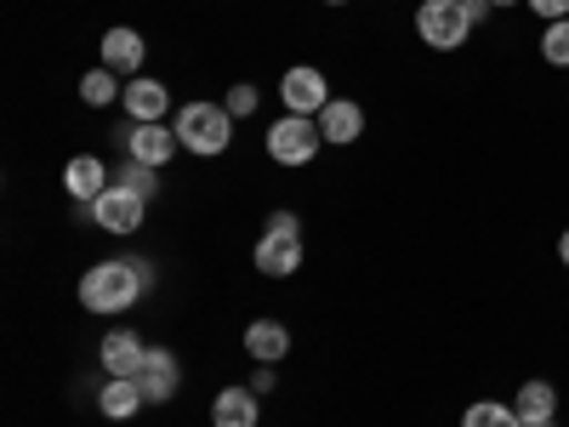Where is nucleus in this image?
<instances>
[{
	"mask_svg": "<svg viewBox=\"0 0 569 427\" xmlns=\"http://www.w3.org/2000/svg\"><path fill=\"white\" fill-rule=\"evenodd\" d=\"M149 285H142V274H137V262L126 257H109V262H91L86 274H80V308L86 314H126Z\"/></svg>",
	"mask_w": 569,
	"mask_h": 427,
	"instance_id": "1",
	"label": "nucleus"
},
{
	"mask_svg": "<svg viewBox=\"0 0 569 427\" xmlns=\"http://www.w3.org/2000/svg\"><path fill=\"white\" fill-rule=\"evenodd\" d=\"M177 142L188 155H222L228 142H233V115L222 103H182L177 109Z\"/></svg>",
	"mask_w": 569,
	"mask_h": 427,
	"instance_id": "2",
	"label": "nucleus"
},
{
	"mask_svg": "<svg viewBox=\"0 0 569 427\" xmlns=\"http://www.w3.org/2000/svg\"><path fill=\"white\" fill-rule=\"evenodd\" d=\"M416 34H421V46H433V52H461L467 34H479V29L467 23L461 0H421L416 7Z\"/></svg>",
	"mask_w": 569,
	"mask_h": 427,
	"instance_id": "3",
	"label": "nucleus"
},
{
	"mask_svg": "<svg viewBox=\"0 0 569 427\" xmlns=\"http://www.w3.org/2000/svg\"><path fill=\"white\" fill-rule=\"evenodd\" d=\"M319 149H325V137H319V120L308 115H284L279 126H268V155L279 166H308Z\"/></svg>",
	"mask_w": 569,
	"mask_h": 427,
	"instance_id": "4",
	"label": "nucleus"
},
{
	"mask_svg": "<svg viewBox=\"0 0 569 427\" xmlns=\"http://www.w3.org/2000/svg\"><path fill=\"white\" fill-rule=\"evenodd\" d=\"M279 98H284V109H291V115L319 120V115H325V103H330V80H325L313 63H297V69H284Z\"/></svg>",
	"mask_w": 569,
	"mask_h": 427,
	"instance_id": "5",
	"label": "nucleus"
},
{
	"mask_svg": "<svg viewBox=\"0 0 569 427\" xmlns=\"http://www.w3.org/2000/svg\"><path fill=\"white\" fill-rule=\"evenodd\" d=\"M86 211H91V222L109 228V234H137V228H142V211H149V200L131 195V188H120V182H109V195H103L98 206H86Z\"/></svg>",
	"mask_w": 569,
	"mask_h": 427,
	"instance_id": "6",
	"label": "nucleus"
},
{
	"mask_svg": "<svg viewBox=\"0 0 569 427\" xmlns=\"http://www.w3.org/2000/svg\"><path fill=\"white\" fill-rule=\"evenodd\" d=\"M137 388H142V399H149V405H171L177 388H182L177 354L171 348H149V359H142V370H137Z\"/></svg>",
	"mask_w": 569,
	"mask_h": 427,
	"instance_id": "7",
	"label": "nucleus"
},
{
	"mask_svg": "<svg viewBox=\"0 0 569 427\" xmlns=\"http://www.w3.org/2000/svg\"><path fill=\"white\" fill-rule=\"evenodd\" d=\"M120 142H126V155L131 160H142V166H171V149H182L177 142V126H131V131H120Z\"/></svg>",
	"mask_w": 569,
	"mask_h": 427,
	"instance_id": "8",
	"label": "nucleus"
},
{
	"mask_svg": "<svg viewBox=\"0 0 569 427\" xmlns=\"http://www.w3.org/2000/svg\"><path fill=\"white\" fill-rule=\"evenodd\" d=\"M257 268L268 279H291L302 268V234H279V228H262L257 240Z\"/></svg>",
	"mask_w": 569,
	"mask_h": 427,
	"instance_id": "9",
	"label": "nucleus"
},
{
	"mask_svg": "<svg viewBox=\"0 0 569 427\" xmlns=\"http://www.w3.org/2000/svg\"><path fill=\"white\" fill-rule=\"evenodd\" d=\"M63 188H69L74 206H98V200L109 195V166L91 160V155H74V160L63 166Z\"/></svg>",
	"mask_w": 569,
	"mask_h": 427,
	"instance_id": "10",
	"label": "nucleus"
},
{
	"mask_svg": "<svg viewBox=\"0 0 569 427\" xmlns=\"http://www.w3.org/2000/svg\"><path fill=\"white\" fill-rule=\"evenodd\" d=\"M257 416H262V394H251V383L222 388L211 399V427H257Z\"/></svg>",
	"mask_w": 569,
	"mask_h": 427,
	"instance_id": "11",
	"label": "nucleus"
},
{
	"mask_svg": "<svg viewBox=\"0 0 569 427\" xmlns=\"http://www.w3.org/2000/svg\"><path fill=\"white\" fill-rule=\"evenodd\" d=\"M142 58H149V46H142L137 29H109L103 34V69H114L120 80H137Z\"/></svg>",
	"mask_w": 569,
	"mask_h": 427,
	"instance_id": "12",
	"label": "nucleus"
},
{
	"mask_svg": "<svg viewBox=\"0 0 569 427\" xmlns=\"http://www.w3.org/2000/svg\"><path fill=\"white\" fill-rule=\"evenodd\" d=\"M359 131H365V109H359L353 98H330V103H325V115H319V137H325V142L348 149V142H359Z\"/></svg>",
	"mask_w": 569,
	"mask_h": 427,
	"instance_id": "13",
	"label": "nucleus"
},
{
	"mask_svg": "<svg viewBox=\"0 0 569 427\" xmlns=\"http://www.w3.org/2000/svg\"><path fill=\"white\" fill-rule=\"evenodd\" d=\"M166 109H171V91H166V80H126V115H131L137 126H154V120H166Z\"/></svg>",
	"mask_w": 569,
	"mask_h": 427,
	"instance_id": "14",
	"label": "nucleus"
},
{
	"mask_svg": "<svg viewBox=\"0 0 569 427\" xmlns=\"http://www.w3.org/2000/svg\"><path fill=\"white\" fill-rule=\"evenodd\" d=\"M246 354L257 365H279L284 354H291V330H284L279 319H251L246 325Z\"/></svg>",
	"mask_w": 569,
	"mask_h": 427,
	"instance_id": "15",
	"label": "nucleus"
},
{
	"mask_svg": "<svg viewBox=\"0 0 569 427\" xmlns=\"http://www.w3.org/2000/svg\"><path fill=\"white\" fill-rule=\"evenodd\" d=\"M512 410H518V421H525V427H552V416H558V388L536 376V383H525V388L512 394Z\"/></svg>",
	"mask_w": 569,
	"mask_h": 427,
	"instance_id": "16",
	"label": "nucleus"
},
{
	"mask_svg": "<svg viewBox=\"0 0 569 427\" xmlns=\"http://www.w3.org/2000/svg\"><path fill=\"white\" fill-rule=\"evenodd\" d=\"M98 359H103V370L109 376H137L142 370V359H149V348H142L131 330H109L103 337V348H98Z\"/></svg>",
	"mask_w": 569,
	"mask_h": 427,
	"instance_id": "17",
	"label": "nucleus"
},
{
	"mask_svg": "<svg viewBox=\"0 0 569 427\" xmlns=\"http://www.w3.org/2000/svg\"><path fill=\"white\" fill-rule=\"evenodd\" d=\"M142 405H149V399H142L137 376H109V383H103V394H98V410H103L109 421H126V416H137Z\"/></svg>",
	"mask_w": 569,
	"mask_h": 427,
	"instance_id": "18",
	"label": "nucleus"
},
{
	"mask_svg": "<svg viewBox=\"0 0 569 427\" xmlns=\"http://www.w3.org/2000/svg\"><path fill=\"white\" fill-rule=\"evenodd\" d=\"M120 98H126V86H120L114 69H91V75H80V103H86V109H109V103H120Z\"/></svg>",
	"mask_w": 569,
	"mask_h": 427,
	"instance_id": "19",
	"label": "nucleus"
},
{
	"mask_svg": "<svg viewBox=\"0 0 569 427\" xmlns=\"http://www.w3.org/2000/svg\"><path fill=\"white\" fill-rule=\"evenodd\" d=\"M461 427H525V421H518V410L501 405V399H472L461 410Z\"/></svg>",
	"mask_w": 569,
	"mask_h": 427,
	"instance_id": "20",
	"label": "nucleus"
},
{
	"mask_svg": "<svg viewBox=\"0 0 569 427\" xmlns=\"http://www.w3.org/2000/svg\"><path fill=\"white\" fill-rule=\"evenodd\" d=\"M541 63L569 69V18H558V23H547V29H541Z\"/></svg>",
	"mask_w": 569,
	"mask_h": 427,
	"instance_id": "21",
	"label": "nucleus"
},
{
	"mask_svg": "<svg viewBox=\"0 0 569 427\" xmlns=\"http://www.w3.org/2000/svg\"><path fill=\"white\" fill-rule=\"evenodd\" d=\"M114 182H120V188H131V195H142V200H154V195H160V177H154V166H142V160H126Z\"/></svg>",
	"mask_w": 569,
	"mask_h": 427,
	"instance_id": "22",
	"label": "nucleus"
},
{
	"mask_svg": "<svg viewBox=\"0 0 569 427\" xmlns=\"http://www.w3.org/2000/svg\"><path fill=\"white\" fill-rule=\"evenodd\" d=\"M257 103H262V98H257V86H246V80H240V86H228V98H222V109H228L233 120H251Z\"/></svg>",
	"mask_w": 569,
	"mask_h": 427,
	"instance_id": "23",
	"label": "nucleus"
},
{
	"mask_svg": "<svg viewBox=\"0 0 569 427\" xmlns=\"http://www.w3.org/2000/svg\"><path fill=\"white\" fill-rule=\"evenodd\" d=\"M525 7H530L541 23H558V18H569V0H525Z\"/></svg>",
	"mask_w": 569,
	"mask_h": 427,
	"instance_id": "24",
	"label": "nucleus"
},
{
	"mask_svg": "<svg viewBox=\"0 0 569 427\" xmlns=\"http://www.w3.org/2000/svg\"><path fill=\"white\" fill-rule=\"evenodd\" d=\"M461 12H467V23H472V29H485L496 7H490V0H461Z\"/></svg>",
	"mask_w": 569,
	"mask_h": 427,
	"instance_id": "25",
	"label": "nucleus"
},
{
	"mask_svg": "<svg viewBox=\"0 0 569 427\" xmlns=\"http://www.w3.org/2000/svg\"><path fill=\"white\" fill-rule=\"evenodd\" d=\"M251 394H273V365H257L251 370Z\"/></svg>",
	"mask_w": 569,
	"mask_h": 427,
	"instance_id": "26",
	"label": "nucleus"
},
{
	"mask_svg": "<svg viewBox=\"0 0 569 427\" xmlns=\"http://www.w3.org/2000/svg\"><path fill=\"white\" fill-rule=\"evenodd\" d=\"M268 228H279V234H302V222H297L291 211H273V217H268Z\"/></svg>",
	"mask_w": 569,
	"mask_h": 427,
	"instance_id": "27",
	"label": "nucleus"
},
{
	"mask_svg": "<svg viewBox=\"0 0 569 427\" xmlns=\"http://www.w3.org/2000/svg\"><path fill=\"white\" fill-rule=\"evenodd\" d=\"M558 262H563V268H569V228H563V234H558Z\"/></svg>",
	"mask_w": 569,
	"mask_h": 427,
	"instance_id": "28",
	"label": "nucleus"
},
{
	"mask_svg": "<svg viewBox=\"0 0 569 427\" xmlns=\"http://www.w3.org/2000/svg\"><path fill=\"white\" fill-rule=\"evenodd\" d=\"M490 7H496V12H507V7H525V0H490Z\"/></svg>",
	"mask_w": 569,
	"mask_h": 427,
	"instance_id": "29",
	"label": "nucleus"
},
{
	"mask_svg": "<svg viewBox=\"0 0 569 427\" xmlns=\"http://www.w3.org/2000/svg\"><path fill=\"white\" fill-rule=\"evenodd\" d=\"M325 7H348V0H325Z\"/></svg>",
	"mask_w": 569,
	"mask_h": 427,
	"instance_id": "30",
	"label": "nucleus"
}]
</instances>
